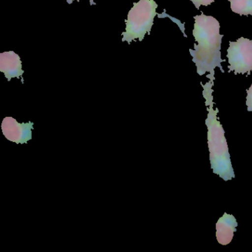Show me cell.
I'll return each mask as SVG.
<instances>
[{
    "label": "cell",
    "mask_w": 252,
    "mask_h": 252,
    "mask_svg": "<svg viewBox=\"0 0 252 252\" xmlns=\"http://www.w3.org/2000/svg\"><path fill=\"white\" fill-rule=\"evenodd\" d=\"M226 57L229 64L228 73L234 71L235 75L247 73L249 76L252 72V40L240 37L236 42L230 41Z\"/></svg>",
    "instance_id": "4"
},
{
    "label": "cell",
    "mask_w": 252,
    "mask_h": 252,
    "mask_svg": "<svg viewBox=\"0 0 252 252\" xmlns=\"http://www.w3.org/2000/svg\"><path fill=\"white\" fill-rule=\"evenodd\" d=\"M0 72L5 74L8 82L13 78H20L24 74L20 56L14 51L0 54Z\"/></svg>",
    "instance_id": "6"
},
{
    "label": "cell",
    "mask_w": 252,
    "mask_h": 252,
    "mask_svg": "<svg viewBox=\"0 0 252 252\" xmlns=\"http://www.w3.org/2000/svg\"><path fill=\"white\" fill-rule=\"evenodd\" d=\"M237 225L235 217L225 212L216 223V238L218 243L222 246L229 244L234 233L237 231Z\"/></svg>",
    "instance_id": "7"
},
{
    "label": "cell",
    "mask_w": 252,
    "mask_h": 252,
    "mask_svg": "<svg viewBox=\"0 0 252 252\" xmlns=\"http://www.w3.org/2000/svg\"><path fill=\"white\" fill-rule=\"evenodd\" d=\"M233 12L240 16H252V0H228Z\"/></svg>",
    "instance_id": "8"
},
{
    "label": "cell",
    "mask_w": 252,
    "mask_h": 252,
    "mask_svg": "<svg viewBox=\"0 0 252 252\" xmlns=\"http://www.w3.org/2000/svg\"><path fill=\"white\" fill-rule=\"evenodd\" d=\"M157 8L158 4L154 0H140L138 2H134L133 7L125 20L126 29L122 33V42L130 44L136 39L141 42L146 33L150 35L155 17L157 15Z\"/></svg>",
    "instance_id": "3"
},
{
    "label": "cell",
    "mask_w": 252,
    "mask_h": 252,
    "mask_svg": "<svg viewBox=\"0 0 252 252\" xmlns=\"http://www.w3.org/2000/svg\"><path fill=\"white\" fill-rule=\"evenodd\" d=\"M246 92H247V96H246V104L247 106V110L249 112H252V85Z\"/></svg>",
    "instance_id": "10"
},
{
    "label": "cell",
    "mask_w": 252,
    "mask_h": 252,
    "mask_svg": "<svg viewBox=\"0 0 252 252\" xmlns=\"http://www.w3.org/2000/svg\"><path fill=\"white\" fill-rule=\"evenodd\" d=\"M33 122L19 123L14 118L5 117L2 120L1 128L2 134L8 141L16 144H27L32 139V129H33Z\"/></svg>",
    "instance_id": "5"
},
{
    "label": "cell",
    "mask_w": 252,
    "mask_h": 252,
    "mask_svg": "<svg viewBox=\"0 0 252 252\" xmlns=\"http://www.w3.org/2000/svg\"><path fill=\"white\" fill-rule=\"evenodd\" d=\"M203 88V95L206 99L208 115L206 119L207 126L208 147L209 151L211 169L216 175L225 181L235 178L234 169L230 158L229 150L225 137V131L218 121V109L214 110L213 82H208L206 85L201 83Z\"/></svg>",
    "instance_id": "2"
},
{
    "label": "cell",
    "mask_w": 252,
    "mask_h": 252,
    "mask_svg": "<svg viewBox=\"0 0 252 252\" xmlns=\"http://www.w3.org/2000/svg\"><path fill=\"white\" fill-rule=\"evenodd\" d=\"M194 19L192 34L198 44H194V51L189 49L190 55L197 67V74L203 76L208 72L209 74L206 77L214 83L217 67L222 73H225L221 64L225 60L221 58L220 51L224 36L220 33L219 22L212 16H206L201 12L200 15L194 16Z\"/></svg>",
    "instance_id": "1"
},
{
    "label": "cell",
    "mask_w": 252,
    "mask_h": 252,
    "mask_svg": "<svg viewBox=\"0 0 252 252\" xmlns=\"http://www.w3.org/2000/svg\"><path fill=\"white\" fill-rule=\"evenodd\" d=\"M73 1H76V0H67V3L72 4L73 2ZM78 2H79V0H77ZM90 2H91V5H95V2H94V0H90Z\"/></svg>",
    "instance_id": "11"
},
{
    "label": "cell",
    "mask_w": 252,
    "mask_h": 252,
    "mask_svg": "<svg viewBox=\"0 0 252 252\" xmlns=\"http://www.w3.org/2000/svg\"><path fill=\"white\" fill-rule=\"evenodd\" d=\"M192 3L194 4V6L197 9H200V7L201 5L204 6H209L211 4L215 2V0H189Z\"/></svg>",
    "instance_id": "9"
}]
</instances>
